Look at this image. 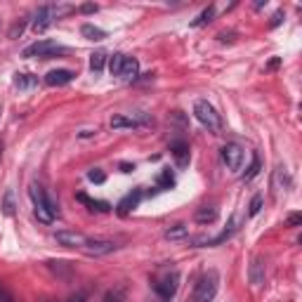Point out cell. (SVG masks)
Wrapping results in <instances>:
<instances>
[{
  "mask_svg": "<svg viewBox=\"0 0 302 302\" xmlns=\"http://www.w3.org/2000/svg\"><path fill=\"white\" fill-rule=\"evenodd\" d=\"M111 128L114 130H121V128H130V130H137L139 123L135 118H128V116H114L111 118Z\"/></svg>",
  "mask_w": 302,
  "mask_h": 302,
  "instance_id": "44dd1931",
  "label": "cell"
},
{
  "mask_svg": "<svg viewBox=\"0 0 302 302\" xmlns=\"http://www.w3.org/2000/svg\"><path fill=\"white\" fill-rule=\"evenodd\" d=\"M125 295H128V288L125 286H114L104 293L102 302H125Z\"/></svg>",
  "mask_w": 302,
  "mask_h": 302,
  "instance_id": "d6986e66",
  "label": "cell"
},
{
  "mask_svg": "<svg viewBox=\"0 0 302 302\" xmlns=\"http://www.w3.org/2000/svg\"><path fill=\"white\" fill-rule=\"evenodd\" d=\"M83 297H85V293H78V295H73V297H71V300H69V302H81V300H83Z\"/></svg>",
  "mask_w": 302,
  "mask_h": 302,
  "instance_id": "ab89813d",
  "label": "cell"
},
{
  "mask_svg": "<svg viewBox=\"0 0 302 302\" xmlns=\"http://www.w3.org/2000/svg\"><path fill=\"white\" fill-rule=\"evenodd\" d=\"M281 21H283V12H276L274 17H272V24H269V26H279Z\"/></svg>",
  "mask_w": 302,
  "mask_h": 302,
  "instance_id": "8d00e7d4",
  "label": "cell"
},
{
  "mask_svg": "<svg viewBox=\"0 0 302 302\" xmlns=\"http://www.w3.org/2000/svg\"><path fill=\"white\" fill-rule=\"evenodd\" d=\"M24 28H26V19H19V21H14L12 28H10V38H19L21 33H24Z\"/></svg>",
  "mask_w": 302,
  "mask_h": 302,
  "instance_id": "83f0119b",
  "label": "cell"
},
{
  "mask_svg": "<svg viewBox=\"0 0 302 302\" xmlns=\"http://www.w3.org/2000/svg\"><path fill=\"white\" fill-rule=\"evenodd\" d=\"M57 52H64V48L59 43L55 41H38L33 45H28L24 50V57H41V59H50V57H55Z\"/></svg>",
  "mask_w": 302,
  "mask_h": 302,
  "instance_id": "5b68a950",
  "label": "cell"
},
{
  "mask_svg": "<svg viewBox=\"0 0 302 302\" xmlns=\"http://www.w3.org/2000/svg\"><path fill=\"white\" fill-rule=\"evenodd\" d=\"M123 62H125V55H114V57H111V59H109V71H111V76H121Z\"/></svg>",
  "mask_w": 302,
  "mask_h": 302,
  "instance_id": "484cf974",
  "label": "cell"
},
{
  "mask_svg": "<svg viewBox=\"0 0 302 302\" xmlns=\"http://www.w3.org/2000/svg\"><path fill=\"white\" fill-rule=\"evenodd\" d=\"M194 116L199 118L201 125H206L210 132H220L222 130V118L220 114L215 111V106L206 99H199V102L194 104Z\"/></svg>",
  "mask_w": 302,
  "mask_h": 302,
  "instance_id": "3957f363",
  "label": "cell"
},
{
  "mask_svg": "<svg viewBox=\"0 0 302 302\" xmlns=\"http://www.w3.org/2000/svg\"><path fill=\"white\" fill-rule=\"evenodd\" d=\"M158 186H161V189H172V186H175V177H172L170 168H163V170H161V175H158Z\"/></svg>",
  "mask_w": 302,
  "mask_h": 302,
  "instance_id": "d4e9b609",
  "label": "cell"
},
{
  "mask_svg": "<svg viewBox=\"0 0 302 302\" xmlns=\"http://www.w3.org/2000/svg\"><path fill=\"white\" fill-rule=\"evenodd\" d=\"M28 194H31V201H33L35 217H38L43 224L55 222L57 215H59V206L55 203V199H52L50 194H45V189H43V186H38V184H31Z\"/></svg>",
  "mask_w": 302,
  "mask_h": 302,
  "instance_id": "6da1fadb",
  "label": "cell"
},
{
  "mask_svg": "<svg viewBox=\"0 0 302 302\" xmlns=\"http://www.w3.org/2000/svg\"><path fill=\"white\" fill-rule=\"evenodd\" d=\"M121 170H123V172H132V170H135V165H130V163H121Z\"/></svg>",
  "mask_w": 302,
  "mask_h": 302,
  "instance_id": "74e56055",
  "label": "cell"
},
{
  "mask_svg": "<svg viewBox=\"0 0 302 302\" xmlns=\"http://www.w3.org/2000/svg\"><path fill=\"white\" fill-rule=\"evenodd\" d=\"M92 135H95V130H83L81 135H78V137H83V139H88V137H92Z\"/></svg>",
  "mask_w": 302,
  "mask_h": 302,
  "instance_id": "f35d334b",
  "label": "cell"
},
{
  "mask_svg": "<svg viewBox=\"0 0 302 302\" xmlns=\"http://www.w3.org/2000/svg\"><path fill=\"white\" fill-rule=\"evenodd\" d=\"M170 154H172V158H175L177 168H186V165H189V144H186L184 139H172Z\"/></svg>",
  "mask_w": 302,
  "mask_h": 302,
  "instance_id": "7c38bea8",
  "label": "cell"
},
{
  "mask_svg": "<svg viewBox=\"0 0 302 302\" xmlns=\"http://www.w3.org/2000/svg\"><path fill=\"white\" fill-rule=\"evenodd\" d=\"M248 279H250L253 286H262L265 283V265H262V260H253L250 272H248Z\"/></svg>",
  "mask_w": 302,
  "mask_h": 302,
  "instance_id": "ac0fdd59",
  "label": "cell"
},
{
  "mask_svg": "<svg viewBox=\"0 0 302 302\" xmlns=\"http://www.w3.org/2000/svg\"><path fill=\"white\" fill-rule=\"evenodd\" d=\"M222 161L226 163L229 170H241V165H243V149L239 144L229 142V144L222 146Z\"/></svg>",
  "mask_w": 302,
  "mask_h": 302,
  "instance_id": "9c48e42d",
  "label": "cell"
},
{
  "mask_svg": "<svg viewBox=\"0 0 302 302\" xmlns=\"http://www.w3.org/2000/svg\"><path fill=\"white\" fill-rule=\"evenodd\" d=\"M81 12H83V14L97 12V5H92V3H85V5H81Z\"/></svg>",
  "mask_w": 302,
  "mask_h": 302,
  "instance_id": "d590c367",
  "label": "cell"
},
{
  "mask_svg": "<svg viewBox=\"0 0 302 302\" xmlns=\"http://www.w3.org/2000/svg\"><path fill=\"white\" fill-rule=\"evenodd\" d=\"M57 19V10L55 5H43L38 7V12H35V19H33V31L35 33H45L50 26H52V21Z\"/></svg>",
  "mask_w": 302,
  "mask_h": 302,
  "instance_id": "8992f818",
  "label": "cell"
},
{
  "mask_svg": "<svg viewBox=\"0 0 302 302\" xmlns=\"http://www.w3.org/2000/svg\"><path fill=\"white\" fill-rule=\"evenodd\" d=\"M257 172H260V158L253 156V163L248 165V170L243 172V182H250V179H253Z\"/></svg>",
  "mask_w": 302,
  "mask_h": 302,
  "instance_id": "4316f807",
  "label": "cell"
},
{
  "mask_svg": "<svg viewBox=\"0 0 302 302\" xmlns=\"http://www.w3.org/2000/svg\"><path fill=\"white\" fill-rule=\"evenodd\" d=\"M279 66H281V57H274V59H269L267 71H274V69H279Z\"/></svg>",
  "mask_w": 302,
  "mask_h": 302,
  "instance_id": "e575fe53",
  "label": "cell"
},
{
  "mask_svg": "<svg viewBox=\"0 0 302 302\" xmlns=\"http://www.w3.org/2000/svg\"><path fill=\"white\" fill-rule=\"evenodd\" d=\"M88 179L90 182H95V184H104V179H106V175H104L99 168H92V170L88 172Z\"/></svg>",
  "mask_w": 302,
  "mask_h": 302,
  "instance_id": "f1b7e54d",
  "label": "cell"
},
{
  "mask_svg": "<svg viewBox=\"0 0 302 302\" xmlns=\"http://www.w3.org/2000/svg\"><path fill=\"white\" fill-rule=\"evenodd\" d=\"M217 286H220V274H217L215 269H210V272H206V274L196 281L189 302H213L215 293H217Z\"/></svg>",
  "mask_w": 302,
  "mask_h": 302,
  "instance_id": "7a4b0ae2",
  "label": "cell"
},
{
  "mask_svg": "<svg viewBox=\"0 0 302 302\" xmlns=\"http://www.w3.org/2000/svg\"><path fill=\"white\" fill-rule=\"evenodd\" d=\"M85 255H90V257H99V255H109L116 250V243L109 239H88L85 241V246L81 248Z\"/></svg>",
  "mask_w": 302,
  "mask_h": 302,
  "instance_id": "52a82bcc",
  "label": "cell"
},
{
  "mask_svg": "<svg viewBox=\"0 0 302 302\" xmlns=\"http://www.w3.org/2000/svg\"><path fill=\"white\" fill-rule=\"evenodd\" d=\"M137 73H139V62L135 57H125L123 69H121V76H118V78H123V81H135Z\"/></svg>",
  "mask_w": 302,
  "mask_h": 302,
  "instance_id": "9a60e30c",
  "label": "cell"
},
{
  "mask_svg": "<svg viewBox=\"0 0 302 302\" xmlns=\"http://www.w3.org/2000/svg\"><path fill=\"white\" fill-rule=\"evenodd\" d=\"M276 184H283V189H290V177L283 168L281 170H276Z\"/></svg>",
  "mask_w": 302,
  "mask_h": 302,
  "instance_id": "4dcf8cb0",
  "label": "cell"
},
{
  "mask_svg": "<svg viewBox=\"0 0 302 302\" xmlns=\"http://www.w3.org/2000/svg\"><path fill=\"white\" fill-rule=\"evenodd\" d=\"M73 71L69 69H52L48 76H45V85H50V88H62V85H69L71 81H73Z\"/></svg>",
  "mask_w": 302,
  "mask_h": 302,
  "instance_id": "8fae6325",
  "label": "cell"
},
{
  "mask_svg": "<svg viewBox=\"0 0 302 302\" xmlns=\"http://www.w3.org/2000/svg\"><path fill=\"white\" fill-rule=\"evenodd\" d=\"M3 213L10 217V215H14V201H12V192L5 194V203H3Z\"/></svg>",
  "mask_w": 302,
  "mask_h": 302,
  "instance_id": "f546056e",
  "label": "cell"
},
{
  "mask_svg": "<svg viewBox=\"0 0 302 302\" xmlns=\"http://www.w3.org/2000/svg\"><path fill=\"white\" fill-rule=\"evenodd\" d=\"M260 210H262V196H253V201H250V210H248V213L255 217Z\"/></svg>",
  "mask_w": 302,
  "mask_h": 302,
  "instance_id": "1f68e13d",
  "label": "cell"
},
{
  "mask_svg": "<svg viewBox=\"0 0 302 302\" xmlns=\"http://www.w3.org/2000/svg\"><path fill=\"white\" fill-rule=\"evenodd\" d=\"M81 33L88 38V41H104L106 38V31H102L99 26H92V24H83Z\"/></svg>",
  "mask_w": 302,
  "mask_h": 302,
  "instance_id": "ffe728a7",
  "label": "cell"
},
{
  "mask_svg": "<svg viewBox=\"0 0 302 302\" xmlns=\"http://www.w3.org/2000/svg\"><path fill=\"white\" fill-rule=\"evenodd\" d=\"M104 64H106V52L99 50V52H95V55H90V71H92L95 76L104 71Z\"/></svg>",
  "mask_w": 302,
  "mask_h": 302,
  "instance_id": "7402d4cb",
  "label": "cell"
},
{
  "mask_svg": "<svg viewBox=\"0 0 302 302\" xmlns=\"http://www.w3.org/2000/svg\"><path fill=\"white\" fill-rule=\"evenodd\" d=\"M213 17H215V7L208 5L206 10H203V12H201L199 17L192 21V26H194V28H196V26H203V24H208V21H213Z\"/></svg>",
  "mask_w": 302,
  "mask_h": 302,
  "instance_id": "cb8c5ba5",
  "label": "cell"
},
{
  "mask_svg": "<svg viewBox=\"0 0 302 302\" xmlns=\"http://www.w3.org/2000/svg\"><path fill=\"white\" fill-rule=\"evenodd\" d=\"M0 302H14V297L10 295V290L0 286Z\"/></svg>",
  "mask_w": 302,
  "mask_h": 302,
  "instance_id": "836d02e7",
  "label": "cell"
},
{
  "mask_svg": "<svg viewBox=\"0 0 302 302\" xmlns=\"http://www.w3.org/2000/svg\"><path fill=\"white\" fill-rule=\"evenodd\" d=\"M177 286H179V274L177 272H165L163 276H158V279L151 281V288L156 290L163 300H170V297L175 295Z\"/></svg>",
  "mask_w": 302,
  "mask_h": 302,
  "instance_id": "277c9868",
  "label": "cell"
},
{
  "mask_svg": "<svg viewBox=\"0 0 302 302\" xmlns=\"http://www.w3.org/2000/svg\"><path fill=\"white\" fill-rule=\"evenodd\" d=\"M302 222V215L300 213H293V215H288V226H297Z\"/></svg>",
  "mask_w": 302,
  "mask_h": 302,
  "instance_id": "d6a6232c",
  "label": "cell"
},
{
  "mask_svg": "<svg viewBox=\"0 0 302 302\" xmlns=\"http://www.w3.org/2000/svg\"><path fill=\"white\" fill-rule=\"evenodd\" d=\"M139 201H142V192L139 189H135L132 194H128L121 203H118V215H128L130 210H135V208L139 206Z\"/></svg>",
  "mask_w": 302,
  "mask_h": 302,
  "instance_id": "4fadbf2b",
  "label": "cell"
},
{
  "mask_svg": "<svg viewBox=\"0 0 302 302\" xmlns=\"http://www.w3.org/2000/svg\"><path fill=\"white\" fill-rule=\"evenodd\" d=\"M76 201H81L83 206H88L90 210H97V213H109L111 210V206L106 201H95V199H90V196H85V194H76Z\"/></svg>",
  "mask_w": 302,
  "mask_h": 302,
  "instance_id": "2e32d148",
  "label": "cell"
},
{
  "mask_svg": "<svg viewBox=\"0 0 302 302\" xmlns=\"http://www.w3.org/2000/svg\"><path fill=\"white\" fill-rule=\"evenodd\" d=\"M55 239L59 246L64 248H83L85 246V241H88V236L81 232H69V229H64V232H57Z\"/></svg>",
  "mask_w": 302,
  "mask_h": 302,
  "instance_id": "30bf717a",
  "label": "cell"
},
{
  "mask_svg": "<svg viewBox=\"0 0 302 302\" xmlns=\"http://www.w3.org/2000/svg\"><path fill=\"white\" fill-rule=\"evenodd\" d=\"M14 88H19V90L38 88V76H33V73H17V76H14Z\"/></svg>",
  "mask_w": 302,
  "mask_h": 302,
  "instance_id": "e0dca14e",
  "label": "cell"
},
{
  "mask_svg": "<svg viewBox=\"0 0 302 302\" xmlns=\"http://www.w3.org/2000/svg\"><path fill=\"white\" fill-rule=\"evenodd\" d=\"M234 232H236V215H232V220H229V226H226L224 232H220L217 236H196L192 241L194 246H217V243H224L226 239H232Z\"/></svg>",
  "mask_w": 302,
  "mask_h": 302,
  "instance_id": "ba28073f",
  "label": "cell"
},
{
  "mask_svg": "<svg viewBox=\"0 0 302 302\" xmlns=\"http://www.w3.org/2000/svg\"><path fill=\"white\" fill-rule=\"evenodd\" d=\"M217 217H220V213H217V208H213V206H203L194 213V220L199 222V224H213Z\"/></svg>",
  "mask_w": 302,
  "mask_h": 302,
  "instance_id": "5bb4252c",
  "label": "cell"
},
{
  "mask_svg": "<svg viewBox=\"0 0 302 302\" xmlns=\"http://www.w3.org/2000/svg\"><path fill=\"white\" fill-rule=\"evenodd\" d=\"M186 236H189V226L186 224H175L165 232V239L168 241H182V239H186Z\"/></svg>",
  "mask_w": 302,
  "mask_h": 302,
  "instance_id": "603a6c76",
  "label": "cell"
}]
</instances>
